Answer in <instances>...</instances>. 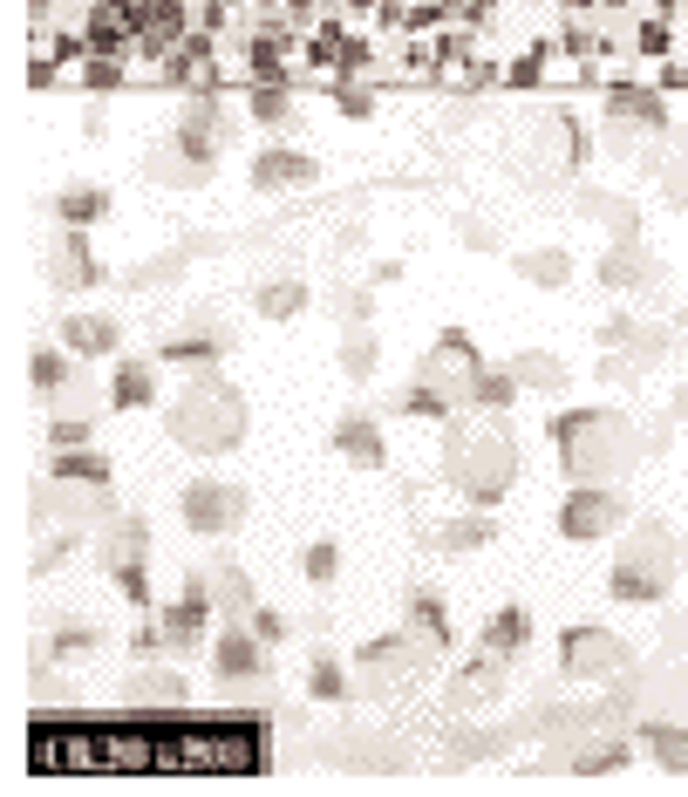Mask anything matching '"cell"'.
Listing matches in <instances>:
<instances>
[{"label":"cell","mask_w":688,"mask_h":797,"mask_svg":"<svg viewBox=\"0 0 688 797\" xmlns=\"http://www.w3.org/2000/svg\"><path fill=\"white\" fill-rule=\"evenodd\" d=\"M246 519V491H233V484H212V477H198V484H185V525L191 532H233Z\"/></svg>","instance_id":"obj_7"},{"label":"cell","mask_w":688,"mask_h":797,"mask_svg":"<svg viewBox=\"0 0 688 797\" xmlns=\"http://www.w3.org/2000/svg\"><path fill=\"white\" fill-rule=\"evenodd\" d=\"M171 436L185 450H233L239 436H246V402L225 389V382L198 375L191 389H185V402L171 409Z\"/></svg>","instance_id":"obj_4"},{"label":"cell","mask_w":688,"mask_h":797,"mask_svg":"<svg viewBox=\"0 0 688 797\" xmlns=\"http://www.w3.org/2000/svg\"><path fill=\"white\" fill-rule=\"evenodd\" d=\"M641 750L668 770V777H688V730H675V723H648L641 730Z\"/></svg>","instance_id":"obj_11"},{"label":"cell","mask_w":688,"mask_h":797,"mask_svg":"<svg viewBox=\"0 0 688 797\" xmlns=\"http://www.w3.org/2000/svg\"><path fill=\"white\" fill-rule=\"evenodd\" d=\"M212 600H218L225 613H246V607H252V594H246V580L233 573V565H225V573H212Z\"/></svg>","instance_id":"obj_21"},{"label":"cell","mask_w":688,"mask_h":797,"mask_svg":"<svg viewBox=\"0 0 688 797\" xmlns=\"http://www.w3.org/2000/svg\"><path fill=\"white\" fill-rule=\"evenodd\" d=\"M368 362H375V348H368V334H354V341H348V375H368Z\"/></svg>","instance_id":"obj_28"},{"label":"cell","mask_w":688,"mask_h":797,"mask_svg":"<svg viewBox=\"0 0 688 797\" xmlns=\"http://www.w3.org/2000/svg\"><path fill=\"white\" fill-rule=\"evenodd\" d=\"M518 273L525 279H539V287H566V252H525V260H518Z\"/></svg>","instance_id":"obj_16"},{"label":"cell","mask_w":688,"mask_h":797,"mask_svg":"<svg viewBox=\"0 0 688 797\" xmlns=\"http://www.w3.org/2000/svg\"><path fill=\"white\" fill-rule=\"evenodd\" d=\"M300 565H308V580H335L341 573V552L321 538V546H308V559H300Z\"/></svg>","instance_id":"obj_23"},{"label":"cell","mask_w":688,"mask_h":797,"mask_svg":"<svg viewBox=\"0 0 688 797\" xmlns=\"http://www.w3.org/2000/svg\"><path fill=\"white\" fill-rule=\"evenodd\" d=\"M150 396H158V382H150V369H143V362L116 369V402H123V409H143Z\"/></svg>","instance_id":"obj_15"},{"label":"cell","mask_w":688,"mask_h":797,"mask_svg":"<svg viewBox=\"0 0 688 797\" xmlns=\"http://www.w3.org/2000/svg\"><path fill=\"white\" fill-rule=\"evenodd\" d=\"M512 375L525 382V389H559V382H566V369H559L552 354H525V362H518Z\"/></svg>","instance_id":"obj_18"},{"label":"cell","mask_w":688,"mask_h":797,"mask_svg":"<svg viewBox=\"0 0 688 797\" xmlns=\"http://www.w3.org/2000/svg\"><path fill=\"white\" fill-rule=\"evenodd\" d=\"M525 640V613L512 607V613H498L491 627H484V655H504V648H518Z\"/></svg>","instance_id":"obj_17"},{"label":"cell","mask_w":688,"mask_h":797,"mask_svg":"<svg viewBox=\"0 0 688 797\" xmlns=\"http://www.w3.org/2000/svg\"><path fill=\"white\" fill-rule=\"evenodd\" d=\"M103 212H110L103 191H62V219L68 225H89V219H103Z\"/></svg>","instance_id":"obj_19"},{"label":"cell","mask_w":688,"mask_h":797,"mask_svg":"<svg viewBox=\"0 0 688 797\" xmlns=\"http://www.w3.org/2000/svg\"><path fill=\"white\" fill-rule=\"evenodd\" d=\"M627 763V743H586V750L573 757L579 777H606V770H621Z\"/></svg>","instance_id":"obj_13"},{"label":"cell","mask_w":688,"mask_h":797,"mask_svg":"<svg viewBox=\"0 0 688 797\" xmlns=\"http://www.w3.org/2000/svg\"><path fill=\"white\" fill-rule=\"evenodd\" d=\"M212 668H218V675H233V682H246V675H260V668H266V634L260 627H252V634H218L212 640Z\"/></svg>","instance_id":"obj_8"},{"label":"cell","mask_w":688,"mask_h":797,"mask_svg":"<svg viewBox=\"0 0 688 797\" xmlns=\"http://www.w3.org/2000/svg\"><path fill=\"white\" fill-rule=\"evenodd\" d=\"M512 477H518V450H512L504 429L484 423V429H456L450 436V484L471 505H498L504 491H512Z\"/></svg>","instance_id":"obj_3"},{"label":"cell","mask_w":688,"mask_h":797,"mask_svg":"<svg viewBox=\"0 0 688 797\" xmlns=\"http://www.w3.org/2000/svg\"><path fill=\"white\" fill-rule=\"evenodd\" d=\"M55 477H83V484H110V464L103 457H83V450H62V464Z\"/></svg>","instance_id":"obj_20"},{"label":"cell","mask_w":688,"mask_h":797,"mask_svg":"<svg viewBox=\"0 0 688 797\" xmlns=\"http://www.w3.org/2000/svg\"><path fill=\"white\" fill-rule=\"evenodd\" d=\"M62 341H68V354H110L116 348V321L110 314H75L62 327Z\"/></svg>","instance_id":"obj_12"},{"label":"cell","mask_w":688,"mask_h":797,"mask_svg":"<svg viewBox=\"0 0 688 797\" xmlns=\"http://www.w3.org/2000/svg\"><path fill=\"white\" fill-rule=\"evenodd\" d=\"M641 450H648V436L621 409H579V416L559 423V457H566V471L579 484H621Z\"/></svg>","instance_id":"obj_1"},{"label":"cell","mask_w":688,"mask_h":797,"mask_svg":"<svg viewBox=\"0 0 688 797\" xmlns=\"http://www.w3.org/2000/svg\"><path fill=\"white\" fill-rule=\"evenodd\" d=\"M341 688H348L341 668H335V661H314V696H341Z\"/></svg>","instance_id":"obj_27"},{"label":"cell","mask_w":688,"mask_h":797,"mask_svg":"<svg viewBox=\"0 0 688 797\" xmlns=\"http://www.w3.org/2000/svg\"><path fill=\"white\" fill-rule=\"evenodd\" d=\"M252 110H260V123H287L293 102H287V89H260V96H252Z\"/></svg>","instance_id":"obj_24"},{"label":"cell","mask_w":688,"mask_h":797,"mask_svg":"<svg viewBox=\"0 0 688 797\" xmlns=\"http://www.w3.org/2000/svg\"><path fill=\"white\" fill-rule=\"evenodd\" d=\"M314 164L300 158V150H260V164H252V185L260 191H279V185H314Z\"/></svg>","instance_id":"obj_10"},{"label":"cell","mask_w":688,"mask_h":797,"mask_svg":"<svg viewBox=\"0 0 688 797\" xmlns=\"http://www.w3.org/2000/svg\"><path fill=\"white\" fill-rule=\"evenodd\" d=\"M335 450L348 457V464H381V457H389V444H381V423L368 416V409L341 416V429H335Z\"/></svg>","instance_id":"obj_9"},{"label":"cell","mask_w":688,"mask_h":797,"mask_svg":"<svg viewBox=\"0 0 688 797\" xmlns=\"http://www.w3.org/2000/svg\"><path fill=\"white\" fill-rule=\"evenodd\" d=\"M566 668L573 675H586V682H614V675H627V640L621 634H606V627H573L566 640Z\"/></svg>","instance_id":"obj_5"},{"label":"cell","mask_w":688,"mask_h":797,"mask_svg":"<svg viewBox=\"0 0 688 797\" xmlns=\"http://www.w3.org/2000/svg\"><path fill=\"white\" fill-rule=\"evenodd\" d=\"M675 416H681V423H688V382H681V396H675Z\"/></svg>","instance_id":"obj_29"},{"label":"cell","mask_w":688,"mask_h":797,"mask_svg":"<svg viewBox=\"0 0 688 797\" xmlns=\"http://www.w3.org/2000/svg\"><path fill=\"white\" fill-rule=\"evenodd\" d=\"M675 565H681V552H675V532H668V525H661V519L634 525L627 546H621V559H614V600H627V607L668 600Z\"/></svg>","instance_id":"obj_2"},{"label":"cell","mask_w":688,"mask_h":797,"mask_svg":"<svg viewBox=\"0 0 688 797\" xmlns=\"http://www.w3.org/2000/svg\"><path fill=\"white\" fill-rule=\"evenodd\" d=\"M130 696L137 702H185V682H177V675H143Z\"/></svg>","instance_id":"obj_22"},{"label":"cell","mask_w":688,"mask_h":797,"mask_svg":"<svg viewBox=\"0 0 688 797\" xmlns=\"http://www.w3.org/2000/svg\"><path fill=\"white\" fill-rule=\"evenodd\" d=\"M260 307H266V314H293V307H300V287H293V279H279L273 294H260Z\"/></svg>","instance_id":"obj_25"},{"label":"cell","mask_w":688,"mask_h":797,"mask_svg":"<svg viewBox=\"0 0 688 797\" xmlns=\"http://www.w3.org/2000/svg\"><path fill=\"white\" fill-rule=\"evenodd\" d=\"M48 444H55V450H83L89 444V423H55V429H48Z\"/></svg>","instance_id":"obj_26"},{"label":"cell","mask_w":688,"mask_h":797,"mask_svg":"<svg viewBox=\"0 0 688 797\" xmlns=\"http://www.w3.org/2000/svg\"><path fill=\"white\" fill-rule=\"evenodd\" d=\"M28 375H35V389L41 396H55V389H68V348H55V354H35V362H28Z\"/></svg>","instance_id":"obj_14"},{"label":"cell","mask_w":688,"mask_h":797,"mask_svg":"<svg viewBox=\"0 0 688 797\" xmlns=\"http://www.w3.org/2000/svg\"><path fill=\"white\" fill-rule=\"evenodd\" d=\"M621 511H627V505H621V491H614V484H579V491L566 498V511H559V532L586 546V538L614 532V525H621Z\"/></svg>","instance_id":"obj_6"}]
</instances>
